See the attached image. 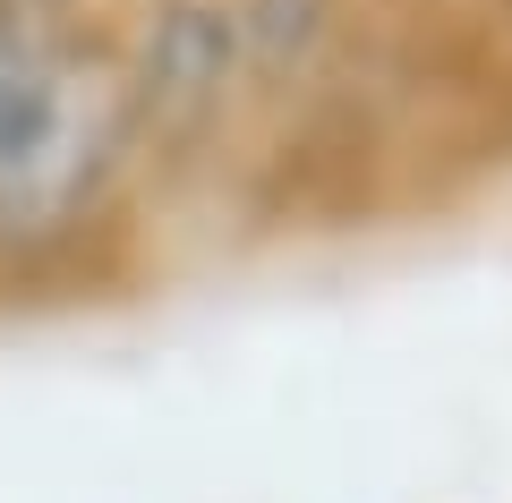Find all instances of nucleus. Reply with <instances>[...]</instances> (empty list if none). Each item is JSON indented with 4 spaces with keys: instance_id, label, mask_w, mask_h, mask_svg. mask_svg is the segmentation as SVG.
<instances>
[{
    "instance_id": "1",
    "label": "nucleus",
    "mask_w": 512,
    "mask_h": 503,
    "mask_svg": "<svg viewBox=\"0 0 512 503\" xmlns=\"http://www.w3.org/2000/svg\"><path fill=\"white\" fill-rule=\"evenodd\" d=\"M128 145V86L69 35L0 18V239H60Z\"/></svg>"
},
{
    "instance_id": "2",
    "label": "nucleus",
    "mask_w": 512,
    "mask_h": 503,
    "mask_svg": "<svg viewBox=\"0 0 512 503\" xmlns=\"http://www.w3.org/2000/svg\"><path fill=\"white\" fill-rule=\"evenodd\" d=\"M222 52H231L222 18L180 9V18L163 26V43H154V60H146V94L154 103H180V111H205L214 86H222Z\"/></svg>"
}]
</instances>
